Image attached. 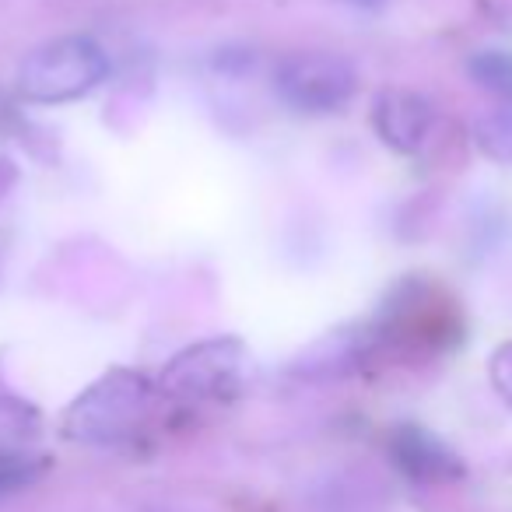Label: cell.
Instances as JSON below:
<instances>
[{"label": "cell", "mask_w": 512, "mask_h": 512, "mask_svg": "<svg viewBox=\"0 0 512 512\" xmlns=\"http://www.w3.org/2000/svg\"><path fill=\"white\" fill-rule=\"evenodd\" d=\"M151 411V383L141 372L113 369L92 383L64 414V432L74 442L109 446L123 442L144 425Z\"/></svg>", "instance_id": "6da1fadb"}, {"label": "cell", "mask_w": 512, "mask_h": 512, "mask_svg": "<svg viewBox=\"0 0 512 512\" xmlns=\"http://www.w3.org/2000/svg\"><path fill=\"white\" fill-rule=\"evenodd\" d=\"M106 74L109 57L95 39L60 36L25 57L22 71H18V88L29 102L60 106V102L85 99L106 81Z\"/></svg>", "instance_id": "7a4b0ae2"}, {"label": "cell", "mask_w": 512, "mask_h": 512, "mask_svg": "<svg viewBox=\"0 0 512 512\" xmlns=\"http://www.w3.org/2000/svg\"><path fill=\"white\" fill-rule=\"evenodd\" d=\"M274 92L299 116H334L355 99L358 67L330 50H295L274 67Z\"/></svg>", "instance_id": "3957f363"}, {"label": "cell", "mask_w": 512, "mask_h": 512, "mask_svg": "<svg viewBox=\"0 0 512 512\" xmlns=\"http://www.w3.org/2000/svg\"><path fill=\"white\" fill-rule=\"evenodd\" d=\"M246 348L235 337H214L179 351L162 372V390L179 400H214L239 386Z\"/></svg>", "instance_id": "277c9868"}, {"label": "cell", "mask_w": 512, "mask_h": 512, "mask_svg": "<svg viewBox=\"0 0 512 512\" xmlns=\"http://www.w3.org/2000/svg\"><path fill=\"white\" fill-rule=\"evenodd\" d=\"M372 130L397 155H418L435 134V106L411 88H383L372 102Z\"/></svg>", "instance_id": "5b68a950"}, {"label": "cell", "mask_w": 512, "mask_h": 512, "mask_svg": "<svg viewBox=\"0 0 512 512\" xmlns=\"http://www.w3.org/2000/svg\"><path fill=\"white\" fill-rule=\"evenodd\" d=\"M390 453L397 467L414 481H453L463 474V463L442 439H435L428 428L400 425L390 439Z\"/></svg>", "instance_id": "8992f818"}, {"label": "cell", "mask_w": 512, "mask_h": 512, "mask_svg": "<svg viewBox=\"0 0 512 512\" xmlns=\"http://www.w3.org/2000/svg\"><path fill=\"white\" fill-rule=\"evenodd\" d=\"M39 411L25 397L0 386V453H25L39 439Z\"/></svg>", "instance_id": "52a82bcc"}, {"label": "cell", "mask_w": 512, "mask_h": 512, "mask_svg": "<svg viewBox=\"0 0 512 512\" xmlns=\"http://www.w3.org/2000/svg\"><path fill=\"white\" fill-rule=\"evenodd\" d=\"M467 74L481 92L495 95L498 106H512V50H477Z\"/></svg>", "instance_id": "ba28073f"}, {"label": "cell", "mask_w": 512, "mask_h": 512, "mask_svg": "<svg viewBox=\"0 0 512 512\" xmlns=\"http://www.w3.org/2000/svg\"><path fill=\"white\" fill-rule=\"evenodd\" d=\"M474 141L491 162L512 165V106L488 109L474 123Z\"/></svg>", "instance_id": "9c48e42d"}, {"label": "cell", "mask_w": 512, "mask_h": 512, "mask_svg": "<svg viewBox=\"0 0 512 512\" xmlns=\"http://www.w3.org/2000/svg\"><path fill=\"white\" fill-rule=\"evenodd\" d=\"M39 474H43V463H39V456L0 453V498H8V495H15V491L29 488Z\"/></svg>", "instance_id": "30bf717a"}, {"label": "cell", "mask_w": 512, "mask_h": 512, "mask_svg": "<svg viewBox=\"0 0 512 512\" xmlns=\"http://www.w3.org/2000/svg\"><path fill=\"white\" fill-rule=\"evenodd\" d=\"M488 379L498 397H502V404L512 407V341L495 348V355H491V362H488Z\"/></svg>", "instance_id": "8fae6325"}, {"label": "cell", "mask_w": 512, "mask_h": 512, "mask_svg": "<svg viewBox=\"0 0 512 512\" xmlns=\"http://www.w3.org/2000/svg\"><path fill=\"white\" fill-rule=\"evenodd\" d=\"M348 4H355V8H365V11H376V8H383L386 0H348Z\"/></svg>", "instance_id": "7c38bea8"}]
</instances>
